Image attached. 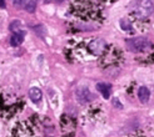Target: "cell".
Segmentation results:
<instances>
[{"mask_svg": "<svg viewBox=\"0 0 154 137\" xmlns=\"http://www.w3.org/2000/svg\"><path fill=\"white\" fill-rule=\"evenodd\" d=\"M24 9H25L28 13H34L35 9H36V3L34 1V0H29V1L25 4Z\"/></svg>", "mask_w": 154, "mask_h": 137, "instance_id": "cell-9", "label": "cell"}, {"mask_svg": "<svg viewBox=\"0 0 154 137\" xmlns=\"http://www.w3.org/2000/svg\"><path fill=\"white\" fill-rule=\"evenodd\" d=\"M24 36H25V33L19 30V31H15L11 37H10V44L13 46H19V45L24 41Z\"/></svg>", "mask_w": 154, "mask_h": 137, "instance_id": "cell-6", "label": "cell"}, {"mask_svg": "<svg viewBox=\"0 0 154 137\" xmlns=\"http://www.w3.org/2000/svg\"><path fill=\"white\" fill-rule=\"evenodd\" d=\"M120 26L124 29V30H127V31H132L133 30V28H132V24L128 21V20H125V19H123L122 21H120Z\"/></svg>", "mask_w": 154, "mask_h": 137, "instance_id": "cell-10", "label": "cell"}, {"mask_svg": "<svg viewBox=\"0 0 154 137\" xmlns=\"http://www.w3.org/2000/svg\"><path fill=\"white\" fill-rule=\"evenodd\" d=\"M0 7H5V1L4 0H0Z\"/></svg>", "mask_w": 154, "mask_h": 137, "instance_id": "cell-13", "label": "cell"}, {"mask_svg": "<svg viewBox=\"0 0 154 137\" xmlns=\"http://www.w3.org/2000/svg\"><path fill=\"white\" fill-rule=\"evenodd\" d=\"M152 48V42L145 37H134L127 40V49L132 52H144Z\"/></svg>", "mask_w": 154, "mask_h": 137, "instance_id": "cell-2", "label": "cell"}, {"mask_svg": "<svg viewBox=\"0 0 154 137\" xmlns=\"http://www.w3.org/2000/svg\"><path fill=\"white\" fill-rule=\"evenodd\" d=\"M42 90L40 89H38V87H32L29 90V97H30V100H32L33 102H39L42 100Z\"/></svg>", "mask_w": 154, "mask_h": 137, "instance_id": "cell-7", "label": "cell"}, {"mask_svg": "<svg viewBox=\"0 0 154 137\" xmlns=\"http://www.w3.org/2000/svg\"><path fill=\"white\" fill-rule=\"evenodd\" d=\"M132 10L137 18L145 19L153 13L154 5L152 3V0H135L132 4Z\"/></svg>", "mask_w": 154, "mask_h": 137, "instance_id": "cell-1", "label": "cell"}, {"mask_svg": "<svg viewBox=\"0 0 154 137\" xmlns=\"http://www.w3.org/2000/svg\"><path fill=\"white\" fill-rule=\"evenodd\" d=\"M28 1L29 0H13V4H14V6H17V7H24Z\"/></svg>", "mask_w": 154, "mask_h": 137, "instance_id": "cell-11", "label": "cell"}, {"mask_svg": "<svg viewBox=\"0 0 154 137\" xmlns=\"http://www.w3.org/2000/svg\"><path fill=\"white\" fill-rule=\"evenodd\" d=\"M21 26V22L19 21V20H15L14 22H13V24L10 25V29H11V31H19V28Z\"/></svg>", "mask_w": 154, "mask_h": 137, "instance_id": "cell-12", "label": "cell"}, {"mask_svg": "<svg viewBox=\"0 0 154 137\" xmlns=\"http://www.w3.org/2000/svg\"><path fill=\"white\" fill-rule=\"evenodd\" d=\"M55 1H63V0H55Z\"/></svg>", "mask_w": 154, "mask_h": 137, "instance_id": "cell-14", "label": "cell"}, {"mask_svg": "<svg viewBox=\"0 0 154 137\" xmlns=\"http://www.w3.org/2000/svg\"><path fill=\"white\" fill-rule=\"evenodd\" d=\"M138 97H139V100L142 102H148L149 97H150V91L148 90V87L145 86H142L139 90H138Z\"/></svg>", "mask_w": 154, "mask_h": 137, "instance_id": "cell-8", "label": "cell"}, {"mask_svg": "<svg viewBox=\"0 0 154 137\" xmlns=\"http://www.w3.org/2000/svg\"><path fill=\"white\" fill-rule=\"evenodd\" d=\"M97 90L103 95L104 98H109L110 97V90L112 85L108 82H98L97 83Z\"/></svg>", "mask_w": 154, "mask_h": 137, "instance_id": "cell-5", "label": "cell"}, {"mask_svg": "<svg viewBox=\"0 0 154 137\" xmlns=\"http://www.w3.org/2000/svg\"><path fill=\"white\" fill-rule=\"evenodd\" d=\"M89 49L93 54L99 55V54H102L103 50L105 49V42L103 40H94L89 44Z\"/></svg>", "mask_w": 154, "mask_h": 137, "instance_id": "cell-4", "label": "cell"}, {"mask_svg": "<svg viewBox=\"0 0 154 137\" xmlns=\"http://www.w3.org/2000/svg\"><path fill=\"white\" fill-rule=\"evenodd\" d=\"M76 97H78V100H79L80 103H87V102L91 101V98H93V96H91L90 91L88 89L76 90Z\"/></svg>", "mask_w": 154, "mask_h": 137, "instance_id": "cell-3", "label": "cell"}]
</instances>
